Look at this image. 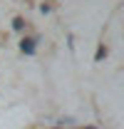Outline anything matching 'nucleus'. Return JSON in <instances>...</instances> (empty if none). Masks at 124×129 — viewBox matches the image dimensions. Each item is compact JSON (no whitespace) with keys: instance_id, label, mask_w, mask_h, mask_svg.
Listing matches in <instances>:
<instances>
[{"instance_id":"f257e3e1","label":"nucleus","mask_w":124,"mask_h":129,"mask_svg":"<svg viewBox=\"0 0 124 129\" xmlns=\"http://www.w3.org/2000/svg\"><path fill=\"white\" fill-rule=\"evenodd\" d=\"M20 52L22 55H35L37 52V40L35 37H22L20 40Z\"/></svg>"},{"instance_id":"f03ea898","label":"nucleus","mask_w":124,"mask_h":129,"mask_svg":"<svg viewBox=\"0 0 124 129\" xmlns=\"http://www.w3.org/2000/svg\"><path fill=\"white\" fill-rule=\"evenodd\" d=\"M13 30H15V32L25 30V20H22V17H15V20H13Z\"/></svg>"},{"instance_id":"7ed1b4c3","label":"nucleus","mask_w":124,"mask_h":129,"mask_svg":"<svg viewBox=\"0 0 124 129\" xmlns=\"http://www.w3.org/2000/svg\"><path fill=\"white\" fill-rule=\"evenodd\" d=\"M104 55H107V47H104V45H99V47H97V55H94V60L99 62V60H102Z\"/></svg>"},{"instance_id":"20e7f679","label":"nucleus","mask_w":124,"mask_h":129,"mask_svg":"<svg viewBox=\"0 0 124 129\" xmlns=\"http://www.w3.org/2000/svg\"><path fill=\"white\" fill-rule=\"evenodd\" d=\"M84 129H97V127H84Z\"/></svg>"}]
</instances>
